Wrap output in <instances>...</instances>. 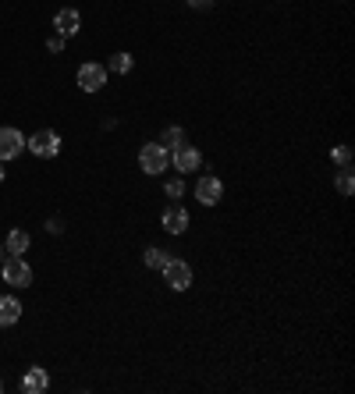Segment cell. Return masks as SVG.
<instances>
[{
    "label": "cell",
    "mask_w": 355,
    "mask_h": 394,
    "mask_svg": "<svg viewBox=\"0 0 355 394\" xmlns=\"http://www.w3.org/2000/svg\"><path fill=\"white\" fill-rule=\"evenodd\" d=\"M139 167H142V174H164L167 167H171V153L160 146V142H146L142 150H139Z\"/></svg>",
    "instance_id": "obj_1"
},
{
    "label": "cell",
    "mask_w": 355,
    "mask_h": 394,
    "mask_svg": "<svg viewBox=\"0 0 355 394\" xmlns=\"http://www.w3.org/2000/svg\"><path fill=\"white\" fill-rule=\"evenodd\" d=\"M0 277H4V284H11V288H29L33 284V266L22 256H8L0 263Z\"/></svg>",
    "instance_id": "obj_2"
},
{
    "label": "cell",
    "mask_w": 355,
    "mask_h": 394,
    "mask_svg": "<svg viewBox=\"0 0 355 394\" xmlns=\"http://www.w3.org/2000/svg\"><path fill=\"white\" fill-rule=\"evenodd\" d=\"M26 146H29L40 160H50V157L61 153V135H57L54 128H40L33 139H26Z\"/></svg>",
    "instance_id": "obj_3"
},
{
    "label": "cell",
    "mask_w": 355,
    "mask_h": 394,
    "mask_svg": "<svg viewBox=\"0 0 355 394\" xmlns=\"http://www.w3.org/2000/svg\"><path fill=\"white\" fill-rule=\"evenodd\" d=\"M164 281H167L171 291H185V288H192V266L185 259H167L164 263Z\"/></svg>",
    "instance_id": "obj_4"
},
{
    "label": "cell",
    "mask_w": 355,
    "mask_h": 394,
    "mask_svg": "<svg viewBox=\"0 0 355 394\" xmlns=\"http://www.w3.org/2000/svg\"><path fill=\"white\" fill-rule=\"evenodd\" d=\"M75 79H79V89H82V93H100V89L107 86V68L96 64V61H89V64L79 68Z\"/></svg>",
    "instance_id": "obj_5"
},
{
    "label": "cell",
    "mask_w": 355,
    "mask_h": 394,
    "mask_svg": "<svg viewBox=\"0 0 355 394\" xmlns=\"http://www.w3.org/2000/svg\"><path fill=\"white\" fill-rule=\"evenodd\" d=\"M171 164H174L178 174H192V171L203 167V153H199L192 142H185V146H178V150L171 153Z\"/></svg>",
    "instance_id": "obj_6"
},
{
    "label": "cell",
    "mask_w": 355,
    "mask_h": 394,
    "mask_svg": "<svg viewBox=\"0 0 355 394\" xmlns=\"http://www.w3.org/2000/svg\"><path fill=\"white\" fill-rule=\"evenodd\" d=\"M196 199H199L203 206H217V203L224 199V181L213 178V174H203V178L196 181Z\"/></svg>",
    "instance_id": "obj_7"
},
{
    "label": "cell",
    "mask_w": 355,
    "mask_h": 394,
    "mask_svg": "<svg viewBox=\"0 0 355 394\" xmlns=\"http://www.w3.org/2000/svg\"><path fill=\"white\" fill-rule=\"evenodd\" d=\"M160 224H164L167 235H185V227L192 224V217H188V210H185L181 203H174V206H167V210L160 213Z\"/></svg>",
    "instance_id": "obj_8"
},
{
    "label": "cell",
    "mask_w": 355,
    "mask_h": 394,
    "mask_svg": "<svg viewBox=\"0 0 355 394\" xmlns=\"http://www.w3.org/2000/svg\"><path fill=\"white\" fill-rule=\"evenodd\" d=\"M26 150V135L18 128H0V160H15Z\"/></svg>",
    "instance_id": "obj_9"
},
{
    "label": "cell",
    "mask_w": 355,
    "mask_h": 394,
    "mask_svg": "<svg viewBox=\"0 0 355 394\" xmlns=\"http://www.w3.org/2000/svg\"><path fill=\"white\" fill-rule=\"evenodd\" d=\"M26 394H43L47 387H50V373L43 369V366H29L26 373H22V383H18Z\"/></svg>",
    "instance_id": "obj_10"
},
{
    "label": "cell",
    "mask_w": 355,
    "mask_h": 394,
    "mask_svg": "<svg viewBox=\"0 0 355 394\" xmlns=\"http://www.w3.org/2000/svg\"><path fill=\"white\" fill-rule=\"evenodd\" d=\"M54 29L68 40V36H79V29H82V15L75 11V8H61L57 15H54Z\"/></svg>",
    "instance_id": "obj_11"
},
{
    "label": "cell",
    "mask_w": 355,
    "mask_h": 394,
    "mask_svg": "<svg viewBox=\"0 0 355 394\" xmlns=\"http://www.w3.org/2000/svg\"><path fill=\"white\" fill-rule=\"evenodd\" d=\"M22 320V302L15 295H0V327H15Z\"/></svg>",
    "instance_id": "obj_12"
},
{
    "label": "cell",
    "mask_w": 355,
    "mask_h": 394,
    "mask_svg": "<svg viewBox=\"0 0 355 394\" xmlns=\"http://www.w3.org/2000/svg\"><path fill=\"white\" fill-rule=\"evenodd\" d=\"M29 231H22V227H11V235H8V256H26V249H29Z\"/></svg>",
    "instance_id": "obj_13"
},
{
    "label": "cell",
    "mask_w": 355,
    "mask_h": 394,
    "mask_svg": "<svg viewBox=\"0 0 355 394\" xmlns=\"http://www.w3.org/2000/svg\"><path fill=\"white\" fill-rule=\"evenodd\" d=\"M160 146H164L167 153H174L178 146H185V128H178V125L164 128V139H160Z\"/></svg>",
    "instance_id": "obj_14"
},
{
    "label": "cell",
    "mask_w": 355,
    "mask_h": 394,
    "mask_svg": "<svg viewBox=\"0 0 355 394\" xmlns=\"http://www.w3.org/2000/svg\"><path fill=\"white\" fill-rule=\"evenodd\" d=\"M142 259H146V266H150V270H164V263L171 259V252H164L160 245H150V249L142 252Z\"/></svg>",
    "instance_id": "obj_15"
},
{
    "label": "cell",
    "mask_w": 355,
    "mask_h": 394,
    "mask_svg": "<svg viewBox=\"0 0 355 394\" xmlns=\"http://www.w3.org/2000/svg\"><path fill=\"white\" fill-rule=\"evenodd\" d=\"M132 64H135V61H132V54H125V50H121V54H114V57L107 61V68H111V72H118V75H128V72H132Z\"/></svg>",
    "instance_id": "obj_16"
},
{
    "label": "cell",
    "mask_w": 355,
    "mask_h": 394,
    "mask_svg": "<svg viewBox=\"0 0 355 394\" xmlns=\"http://www.w3.org/2000/svg\"><path fill=\"white\" fill-rule=\"evenodd\" d=\"M337 192H341V196H351V192H355V178H351V167H341V171H337Z\"/></svg>",
    "instance_id": "obj_17"
},
{
    "label": "cell",
    "mask_w": 355,
    "mask_h": 394,
    "mask_svg": "<svg viewBox=\"0 0 355 394\" xmlns=\"http://www.w3.org/2000/svg\"><path fill=\"white\" fill-rule=\"evenodd\" d=\"M351 157H355L351 146H334V150H330V160H334L337 167H351Z\"/></svg>",
    "instance_id": "obj_18"
},
{
    "label": "cell",
    "mask_w": 355,
    "mask_h": 394,
    "mask_svg": "<svg viewBox=\"0 0 355 394\" xmlns=\"http://www.w3.org/2000/svg\"><path fill=\"white\" fill-rule=\"evenodd\" d=\"M164 192H167L171 199H181V196H185V181H181V178H167V181H164Z\"/></svg>",
    "instance_id": "obj_19"
},
{
    "label": "cell",
    "mask_w": 355,
    "mask_h": 394,
    "mask_svg": "<svg viewBox=\"0 0 355 394\" xmlns=\"http://www.w3.org/2000/svg\"><path fill=\"white\" fill-rule=\"evenodd\" d=\"M64 43H68V40H64L61 33H54V36L47 40V50H50V54H61V50H64Z\"/></svg>",
    "instance_id": "obj_20"
},
{
    "label": "cell",
    "mask_w": 355,
    "mask_h": 394,
    "mask_svg": "<svg viewBox=\"0 0 355 394\" xmlns=\"http://www.w3.org/2000/svg\"><path fill=\"white\" fill-rule=\"evenodd\" d=\"M188 4H192L196 11H210V8H213V0H188Z\"/></svg>",
    "instance_id": "obj_21"
},
{
    "label": "cell",
    "mask_w": 355,
    "mask_h": 394,
    "mask_svg": "<svg viewBox=\"0 0 355 394\" xmlns=\"http://www.w3.org/2000/svg\"><path fill=\"white\" fill-rule=\"evenodd\" d=\"M8 259V245H0V263H4Z\"/></svg>",
    "instance_id": "obj_22"
},
{
    "label": "cell",
    "mask_w": 355,
    "mask_h": 394,
    "mask_svg": "<svg viewBox=\"0 0 355 394\" xmlns=\"http://www.w3.org/2000/svg\"><path fill=\"white\" fill-rule=\"evenodd\" d=\"M0 181H4V164H0Z\"/></svg>",
    "instance_id": "obj_23"
},
{
    "label": "cell",
    "mask_w": 355,
    "mask_h": 394,
    "mask_svg": "<svg viewBox=\"0 0 355 394\" xmlns=\"http://www.w3.org/2000/svg\"><path fill=\"white\" fill-rule=\"evenodd\" d=\"M0 390H4V383H0Z\"/></svg>",
    "instance_id": "obj_24"
}]
</instances>
